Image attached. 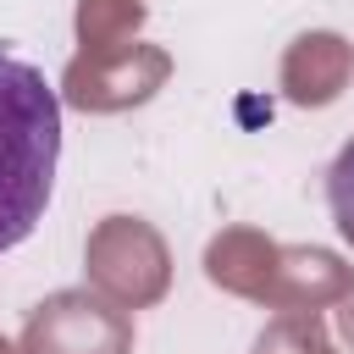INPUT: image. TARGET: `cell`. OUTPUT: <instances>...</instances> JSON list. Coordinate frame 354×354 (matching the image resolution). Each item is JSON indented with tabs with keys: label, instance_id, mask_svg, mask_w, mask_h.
I'll return each mask as SVG.
<instances>
[{
	"label": "cell",
	"instance_id": "obj_1",
	"mask_svg": "<svg viewBox=\"0 0 354 354\" xmlns=\"http://www.w3.org/2000/svg\"><path fill=\"white\" fill-rule=\"evenodd\" d=\"M61 166V94L44 66L0 50V254L17 249L50 205Z\"/></svg>",
	"mask_w": 354,
	"mask_h": 354
},
{
	"label": "cell",
	"instance_id": "obj_2",
	"mask_svg": "<svg viewBox=\"0 0 354 354\" xmlns=\"http://www.w3.org/2000/svg\"><path fill=\"white\" fill-rule=\"evenodd\" d=\"M326 205H332V227L337 238L354 249V138L337 149V160L326 166Z\"/></svg>",
	"mask_w": 354,
	"mask_h": 354
}]
</instances>
